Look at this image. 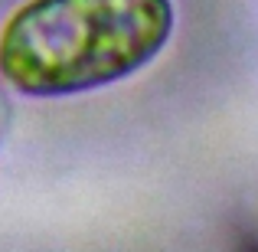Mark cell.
I'll return each mask as SVG.
<instances>
[{"label":"cell","instance_id":"1","mask_svg":"<svg viewBox=\"0 0 258 252\" xmlns=\"http://www.w3.org/2000/svg\"><path fill=\"white\" fill-rule=\"evenodd\" d=\"M173 26V0H26L0 26V76L30 98L95 92L151 66Z\"/></svg>","mask_w":258,"mask_h":252}]
</instances>
